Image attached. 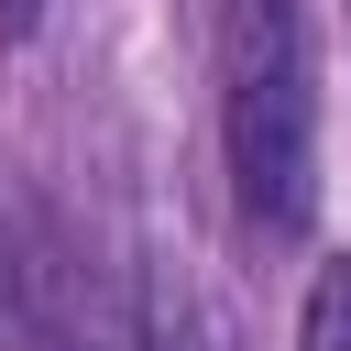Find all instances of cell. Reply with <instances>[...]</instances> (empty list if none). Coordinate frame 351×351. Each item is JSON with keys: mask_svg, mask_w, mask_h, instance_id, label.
I'll return each instance as SVG.
<instances>
[{"mask_svg": "<svg viewBox=\"0 0 351 351\" xmlns=\"http://www.w3.org/2000/svg\"><path fill=\"white\" fill-rule=\"evenodd\" d=\"M219 143L230 197L263 241L318 219V55L307 0H219Z\"/></svg>", "mask_w": 351, "mask_h": 351, "instance_id": "obj_1", "label": "cell"}, {"mask_svg": "<svg viewBox=\"0 0 351 351\" xmlns=\"http://www.w3.org/2000/svg\"><path fill=\"white\" fill-rule=\"evenodd\" d=\"M33 307H44V241L22 230V208L0 186V329H33Z\"/></svg>", "mask_w": 351, "mask_h": 351, "instance_id": "obj_2", "label": "cell"}, {"mask_svg": "<svg viewBox=\"0 0 351 351\" xmlns=\"http://www.w3.org/2000/svg\"><path fill=\"white\" fill-rule=\"evenodd\" d=\"M296 351H351V252H329L307 274V307H296Z\"/></svg>", "mask_w": 351, "mask_h": 351, "instance_id": "obj_3", "label": "cell"}, {"mask_svg": "<svg viewBox=\"0 0 351 351\" xmlns=\"http://www.w3.org/2000/svg\"><path fill=\"white\" fill-rule=\"evenodd\" d=\"M33 22H44V0H0V44H22Z\"/></svg>", "mask_w": 351, "mask_h": 351, "instance_id": "obj_4", "label": "cell"}]
</instances>
